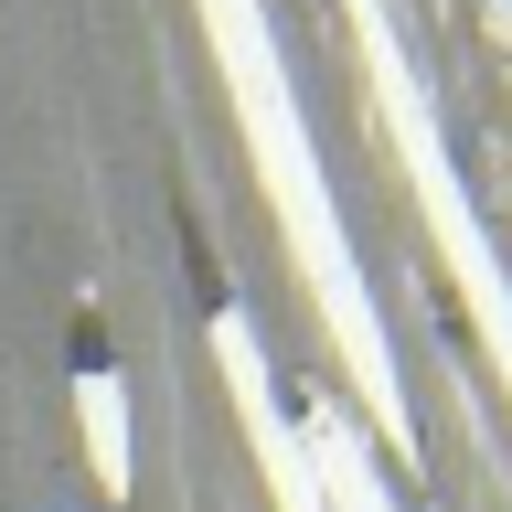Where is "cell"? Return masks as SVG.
Wrapping results in <instances>:
<instances>
[{
	"mask_svg": "<svg viewBox=\"0 0 512 512\" xmlns=\"http://www.w3.org/2000/svg\"><path fill=\"white\" fill-rule=\"evenodd\" d=\"M299 448H310L320 512H395V491H384V459H374V427H352L342 406H310V416H299Z\"/></svg>",
	"mask_w": 512,
	"mask_h": 512,
	"instance_id": "obj_3",
	"label": "cell"
},
{
	"mask_svg": "<svg viewBox=\"0 0 512 512\" xmlns=\"http://www.w3.org/2000/svg\"><path fill=\"white\" fill-rule=\"evenodd\" d=\"M214 363H224V395L246 416V448H256V470H267V491H278V512H320L310 448H299V427H288V406H278V374H267V352H256V331L235 310L214 320Z\"/></svg>",
	"mask_w": 512,
	"mask_h": 512,
	"instance_id": "obj_2",
	"label": "cell"
},
{
	"mask_svg": "<svg viewBox=\"0 0 512 512\" xmlns=\"http://www.w3.org/2000/svg\"><path fill=\"white\" fill-rule=\"evenodd\" d=\"M203 32H214V64L235 86V128H246V160L267 182V214H278L299 278H310L320 320H331V352L352 363V395L374 416V438H406V384H395V352H384V320H374V288L352 278V246L331 224V182H320V150L299 128V96H288V64L267 43V11L256 0H203Z\"/></svg>",
	"mask_w": 512,
	"mask_h": 512,
	"instance_id": "obj_1",
	"label": "cell"
},
{
	"mask_svg": "<svg viewBox=\"0 0 512 512\" xmlns=\"http://www.w3.org/2000/svg\"><path fill=\"white\" fill-rule=\"evenodd\" d=\"M480 32H491V43L512 54V0H480Z\"/></svg>",
	"mask_w": 512,
	"mask_h": 512,
	"instance_id": "obj_5",
	"label": "cell"
},
{
	"mask_svg": "<svg viewBox=\"0 0 512 512\" xmlns=\"http://www.w3.org/2000/svg\"><path fill=\"white\" fill-rule=\"evenodd\" d=\"M75 416H86L96 491H107V502H128V491H139V459H128V384L107 374V363H86V384H75Z\"/></svg>",
	"mask_w": 512,
	"mask_h": 512,
	"instance_id": "obj_4",
	"label": "cell"
}]
</instances>
